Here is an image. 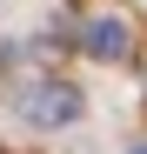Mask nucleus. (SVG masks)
<instances>
[{"instance_id": "f257e3e1", "label": "nucleus", "mask_w": 147, "mask_h": 154, "mask_svg": "<svg viewBox=\"0 0 147 154\" xmlns=\"http://www.w3.org/2000/svg\"><path fill=\"white\" fill-rule=\"evenodd\" d=\"M20 114H27L34 127H60V121L80 114V87H67V81H40V87L20 94Z\"/></svg>"}, {"instance_id": "7ed1b4c3", "label": "nucleus", "mask_w": 147, "mask_h": 154, "mask_svg": "<svg viewBox=\"0 0 147 154\" xmlns=\"http://www.w3.org/2000/svg\"><path fill=\"white\" fill-rule=\"evenodd\" d=\"M127 154H147V141H134V147H127Z\"/></svg>"}, {"instance_id": "f03ea898", "label": "nucleus", "mask_w": 147, "mask_h": 154, "mask_svg": "<svg viewBox=\"0 0 147 154\" xmlns=\"http://www.w3.org/2000/svg\"><path fill=\"white\" fill-rule=\"evenodd\" d=\"M80 47H87L94 60H127V54H134V20H127V14H114V7H107V14H94L87 27H80Z\"/></svg>"}]
</instances>
